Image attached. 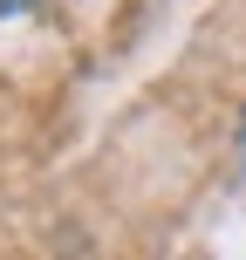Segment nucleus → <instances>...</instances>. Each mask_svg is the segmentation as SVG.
I'll return each instance as SVG.
<instances>
[{"label":"nucleus","instance_id":"1","mask_svg":"<svg viewBox=\"0 0 246 260\" xmlns=\"http://www.w3.org/2000/svg\"><path fill=\"white\" fill-rule=\"evenodd\" d=\"M233 151H239V178H246V117H239V137H233Z\"/></svg>","mask_w":246,"mask_h":260},{"label":"nucleus","instance_id":"2","mask_svg":"<svg viewBox=\"0 0 246 260\" xmlns=\"http://www.w3.org/2000/svg\"><path fill=\"white\" fill-rule=\"evenodd\" d=\"M14 7H27V0H0V14H14Z\"/></svg>","mask_w":246,"mask_h":260}]
</instances>
